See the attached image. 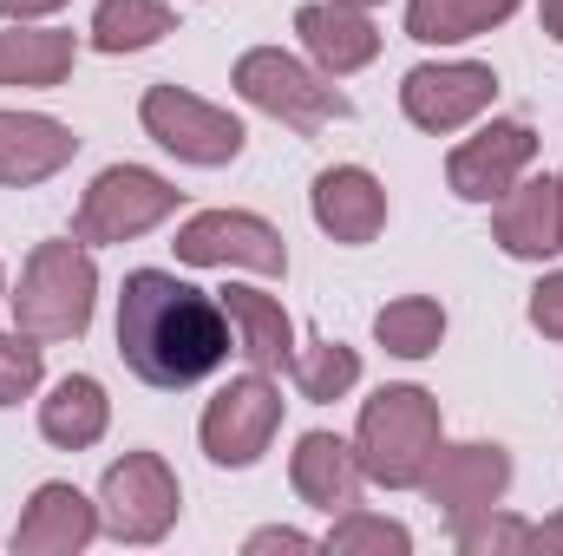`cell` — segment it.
<instances>
[{
	"label": "cell",
	"instance_id": "1",
	"mask_svg": "<svg viewBox=\"0 0 563 556\" xmlns=\"http://www.w3.org/2000/svg\"><path fill=\"white\" fill-rule=\"evenodd\" d=\"M119 360L157 393H184L230 360V314L170 269H132L119 294Z\"/></svg>",
	"mask_w": 563,
	"mask_h": 556
},
{
	"label": "cell",
	"instance_id": "2",
	"mask_svg": "<svg viewBox=\"0 0 563 556\" xmlns=\"http://www.w3.org/2000/svg\"><path fill=\"white\" fill-rule=\"evenodd\" d=\"M13 301V327L33 334L40 347L53 341H79L92 327V308H99V263L79 236H53L26 256L20 288L7 294Z\"/></svg>",
	"mask_w": 563,
	"mask_h": 556
},
{
	"label": "cell",
	"instance_id": "3",
	"mask_svg": "<svg viewBox=\"0 0 563 556\" xmlns=\"http://www.w3.org/2000/svg\"><path fill=\"white\" fill-rule=\"evenodd\" d=\"M439 445H445V419L426 387H380L361 407L354 452H361L367 485H380V491H420Z\"/></svg>",
	"mask_w": 563,
	"mask_h": 556
},
{
	"label": "cell",
	"instance_id": "4",
	"mask_svg": "<svg viewBox=\"0 0 563 556\" xmlns=\"http://www.w3.org/2000/svg\"><path fill=\"white\" fill-rule=\"evenodd\" d=\"M230 86H236V99L243 105H256V112H269L276 125L288 132H321V125H341L354 105H347V92L321 73V66H301L295 53H282V46H250L243 59H236V73H230Z\"/></svg>",
	"mask_w": 563,
	"mask_h": 556
},
{
	"label": "cell",
	"instance_id": "5",
	"mask_svg": "<svg viewBox=\"0 0 563 556\" xmlns=\"http://www.w3.org/2000/svg\"><path fill=\"white\" fill-rule=\"evenodd\" d=\"M177 203H184V190H177L170 177H157V170H144V164H112V170H99V177L86 184V197H79V210H73V236H79L86 249L139 243L157 223L177 216Z\"/></svg>",
	"mask_w": 563,
	"mask_h": 556
},
{
	"label": "cell",
	"instance_id": "6",
	"mask_svg": "<svg viewBox=\"0 0 563 556\" xmlns=\"http://www.w3.org/2000/svg\"><path fill=\"white\" fill-rule=\"evenodd\" d=\"M139 125L151 144H164L177 164H197V170H223L250 144L236 112H223V105H210V99H197L184 86H151L139 105Z\"/></svg>",
	"mask_w": 563,
	"mask_h": 556
},
{
	"label": "cell",
	"instance_id": "7",
	"mask_svg": "<svg viewBox=\"0 0 563 556\" xmlns=\"http://www.w3.org/2000/svg\"><path fill=\"white\" fill-rule=\"evenodd\" d=\"M282 387L263 374V367H250V374H236L210 407L197 419V438H203V458L210 465H223V471H250V465H263V452L276 445L282 432Z\"/></svg>",
	"mask_w": 563,
	"mask_h": 556
},
{
	"label": "cell",
	"instance_id": "8",
	"mask_svg": "<svg viewBox=\"0 0 563 556\" xmlns=\"http://www.w3.org/2000/svg\"><path fill=\"white\" fill-rule=\"evenodd\" d=\"M184 518V491H177V471L157 458V452H125L106 485H99V524L106 537L119 544H164Z\"/></svg>",
	"mask_w": 563,
	"mask_h": 556
},
{
	"label": "cell",
	"instance_id": "9",
	"mask_svg": "<svg viewBox=\"0 0 563 556\" xmlns=\"http://www.w3.org/2000/svg\"><path fill=\"white\" fill-rule=\"evenodd\" d=\"M177 263L190 269H250V276H288V243L256 210H197L177 230Z\"/></svg>",
	"mask_w": 563,
	"mask_h": 556
},
{
	"label": "cell",
	"instance_id": "10",
	"mask_svg": "<svg viewBox=\"0 0 563 556\" xmlns=\"http://www.w3.org/2000/svg\"><path fill=\"white\" fill-rule=\"evenodd\" d=\"M492 99H498V73L478 59H426L400 79V112L432 138L478 125L492 112Z\"/></svg>",
	"mask_w": 563,
	"mask_h": 556
},
{
	"label": "cell",
	"instance_id": "11",
	"mask_svg": "<svg viewBox=\"0 0 563 556\" xmlns=\"http://www.w3.org/2000/svg\"><path fill=\"white\" fill-rule=\"evenodd\" d=\"M426 504L445 518V524H465L478 511H492L505 491H511V452L492 445V438H465V445H439L432 465L420 478Z\"/></svg>",
	"mask_w": 563,
	"mask_h": 556
},
{
	"label": "cell",
	"instance_id": "12",
	"mask_svg": "<svg viewBox=\"0 0 563 556\" xmlns=\"http://www.w3.org/2000/svg\"><path fill=\"white\" fill-rule=\"evenodd\" d=\"M531 164H538V132H531L525 119H492V125H478L472 138L452 144L445 184H452V197H465V203H498Z\"/></svg>",
	"mask_w": 563,
	"mask_h": 556
},
{
	"label": "cell",
	"instance_id": "13",
	"mask_svg": "<svg viewBox=\"0 0 563 556\" xmlns=\"http://www.w3.org/2000/svg\"><path fill=\"white\" fill-rule=\"evenodd\" d=\"M308 210H314L321 236H334L347 249H367L387 230V184L367 164H328L308 190Z\"/></svg>",
	"mask_w": 563,
	"mask_h": 556
},
{
	"label": "cell",
	"instance_id": "14",
	"mask_svg": "<svg viewBox=\"0 0 563 556\" xmlns=\"http://www.w3.org/2000/svg\"><path fill=\"white\" fill-rule=\"evenodd\" d=\"M288 485L301 504H314L321 518H341L361 504L367 491V471H361V452L334 432H301L295 452H288Z\"/></svg>",
	"mask_w": 563,
	"mask_h": 556
},
{
	"label": "cell",
	"instance_id": "15",
	"mask_svg": "<svg viewBox=\"0 0 563 556\" xmlns=\"http://www.w3.org/2000/svg\"><path fill=\"white\" fill-rule=\"evenodd\" d=\"M99 531H106V524H99V504H92L79 485L53 478V485H40V491L26 498V518H20V531H13V551L20 556H73V551H86Z\"/></svg>",
	"mask_w": 563,
	"mask_h": 556
},
{
	"label": "cell",
	"instance_id": "16",
	"mask_svg": "<svg viewBox=\"0 0 563 556\" xmlns=\"http://www.w3.org/2000/svg\"><path fill=\"white\" fill-rule=\"evenodd\" d=\"M295 33L308 46V59L328 73V79H347L361 66L380 59V26L367 20V7H341V0H308L295 13Z\"/></svg>",
	"mask_w": 563,
	"mask_h": 556
},
{
	"label": "cell",
	"instance_id": "17",
	"mask_svg": "<svg viewBox=\"0 0 563 556\" xmlns=\"http://www.w3.org/2000/svg\"><path fill=\"white\" fill-rule=\"evenodd\" d=\"M79 157V132L46 112H0V190H26L59 177Z\"/></svg>",
	"mask_w": 563,
	"mask_h": 556
},
{
	"label": "cell",
	"instance_id": "18",
	"mask_svg": "<svg viewBox=\"0 0 563 556\" xmlns=\"http://www.w3.org/2000/svg\"><path fill=\"white\" fill-rule=\"evenodd\" d=\"M492 236H498V249L518 256V263L558 256L563 249V236H558V177H531V170H525V177L498 197Z\"/></svg>",
	"mask_w": 563,
	"mask_h": 556
},
{
	"label": "cell",
	"instance_id": "19",
	"mask_svg": "<svg viewBox=\"0 0 563 556\" xmlns=\"http://www.w3.org/2000/svg\"><path fill=\"white\" fill-rule=\"evenodd\" d=\"M79 66V40L66 26H40V20H13L0 26V92L20 86V92H53L66 86Z\"/></svg>",
	"mask_w": 563,
	"mask_h": 556
},
{
	"label": "cell",
	"instance_id": "20",
	"mask_svg": "<svg viewBox=\"0 0 563 556\" xmlns=\"http://www.w3.org/2000/svg\"><path fill=\"white\" fill-rule=\"evenodd\" d=\"M217 301L230 314V334H236L243 360L263 367V374H288V360H295V321H288V308H282L276 294H263V288H223Z\"/></svg>",
	"mask_w": 563,
	"mask_h": 556
},
{
	"label": "cell",
	"instance_id": "21",
	"mask_svg": "<svg viewBox=\"0 0 563 556\" xmlns=\"http://www.w3.org/2000/svg\"><path fill=\"white\" fill-rule=\"evenodd\" d=\"M106 425H112V400H106V387H99L92 374H66V380H53V393L40 400V438L59 445V452L99 445Z\"/></svg>",
	"mask_w": 563,
	"mask_h": 556
},
{
	"label": "cell",
	"instance_id": "22",
	"mask_svg": "<svg viewBox=\"0 0 563 556\" xmlns=\"http://www.w3.org/2000/svg\"><path fill=\"white\" fill-rule=\"evenodd\" d=\"M525 0H407V33L420 46H459L492 26H505Z\"/></svg>",
	"mask_w": 563,
	"mask_h": 556
},
{
	"label": "cell",
	"instance_id": "23",
	"mask_svg": "<svg viewBox=\"0 0 563 556\" xmlns=\"http://www.w3.org/2000/svg\"><path fill=\"white\" fill-rule=\"evenodd\" d=\"M164 33H177V7H164V0H99L92 26H86V40L99 53H112V59L157 46Z\"/></svg>",
	"mask_w": 563,
	"mask_h": 556
},
{
	"label": "cell",
	"instance_id": "24",
	"mask_svg": "<svg viewBox=\"0 0 563 556\" xmlns=\"http://www.w3.org/2000/svg\"><path fill=\"white\" fill-rule=\"evenodd\" d=\"M288 380H295V393H301L308 407H334V400H347V393L361 387V354L341 347V341L308 334V341H295Z\"/></svg>",
	"mask_w": 563,
	"mask_h": 556
},
{
	"label": "cell",
	"instance_id": "25",
	"mask_svg": "<svg viewBox=\"0 0 563 556\" xmlns=\"http://www.w3.org/2000/svg\"><path fill=\"white\" fill-rule=\"evenodd\" d=\"M374 341L394 354V360H432L439 341H445V308L432 294H400L374 314Z\"/></svg>",
	"mask_w": 563,
	"mask_h": 556
},
{
	"label": "cell",
	"instance_id": "26",
	"mask_svg": "<svg viewBox=\"0 0 563 556\" xmlns=\"http://www.w3.org/2000/svg\"><path fill=\"white\" fill-rule=\"evenodd\" d=\"M321 551L334 556H407L413 551V531L407 524H394V518H380V511H341L334 518V531L321 537Z\"/></svg>",
	"mask_w": 563,
	"mask_h": 556
},
{
	"label": "cell",
	"instance_id": "27",
	"mask_svg": "<svg viewBox=\"0 0 563 556\" xmlns=\"http://www.w3.org/2000/svg\"><path fill=\"white\" fill-rule=\"evenodd\" d=\"M452 544H459L465 556L538 551V524H525V518H505V511L492 504V511H478V518H465V524H452Z\"/></svg>",
	"mask_w": 563,
	"mask_h": 556
},
{
	"label": "cell",
	"instance_id": "28",
	"mask_svg": "<svg viewBox=\"0 0 563 556\" xmlns=\"http://www.w3.org/2000/svg\"><path fill=\"white\" fill-rule=\"evenodd\" d=\"M40 380H46V360H40V341L33 334H0V413L7 407H20V400H33L40 393Z\"/></svg>",
	"mask_w": 563,
	"mask_h": 556
},
{
	"label": "cell",
	"instance_id": "29",
	"mask_svg": "<svg viewBox=\"0 0 563 556\" xmlns=\"http://www.w3.org/2000/svg\"><path fill=\"white\" fill-rule=\"evenodd\" d=\"M531 327L544 341H563V276H544L531 288Z\"/></svg>",
	"mask_w": 563,
	"mask_h": 556
},
{
	"label": "cell",
	"instance_id": "30",
	"mask_svg": "<svg viewBox=\"0 0 563 556\" xmlns=\"http://www.w3.org/2000/svg\"><path fill=\"white\" fill-rule=\"evenodd\" d=\"M269 551H314L308 531H288V524H269V531H250L243 537V556H269Z\"/></svg>",
	"mask_w": 563,
	"mask_h": 556
},
{
	"label": "cell",
	"instance_id": "31",
	"mask_svg": "<svg viewBox=\"0 0 563 556\" xmlns=\"http://www.w3.org/2000/svg\"><path fill=\"white\" fill-rule=\"evenodd\" d=\"M66 0H0V20H46V13H59Z\"/></svg>",
	"mask_w": 563,
	"mask_h": 556
},
{
	"label": "cell",
	"instance_id": "32",
	"mask_svg": "<svg viewBox=\"0 0 563 556\" xmlns=\"http://www.w3.org/2000/svg\"><path fill=\"white\" fill-rule=\"evenodd\" d=\"M538 20H544V33L563 46V0H544V7H538Z\"/></svg>",
	"mask_w": 563,
	"mask_h": 556
},
{
	"label": "cell",
	"instance_id": "33",
	"mask_svg": "<svg viewBox=\"0 0 563 556\" xmlns=\"http://www.w3.org/2000/svg\"><path fill=\"white\" fill-rule=\"evenodd\" d=\"M538 551H563V511L551 524H538Z\"/></svg>",
	"mask_w": 563,
	"mask_h": 556
},
{
	"label": "cell",
	"instance_id": "34",
	"mask_svg": "<svg viewBox=\"0 0 563 556\" xmlns=\"http://www.w3.org/2000/svg\"><path fill=\"white\" fill-rule=\"evenodd\" d=\"M558 236H563V170H558Z\"/></svg>",
	"mask_w": 563,
	"mask_h": 556
},
{
	"label": "cell",
	"instance_id": "35",
	"mask_svg": "<svg viewBox=\"0 0 563 556\" xmlns=\"http://www.w3.org/2000/svg\"><path fill=\"white\" fill-rule=\"evenodd\" d=\"M341 7H380V0H341Z\"/></svg>",
	"mask_w": 563,
	"mask_h": 556
},
{
	"label": "cell",
	"instance_id": "36",
	"mask_svg": "<svg viewBox=\"0 0 563 556\" xmlns=\"http://www.w3.org/2000/svg\"><path fill=\"white\" fill-rule=\"evenodd\" d=\"M0 301H7V269H0Z\"/></svg>",
	"mask_w": 563,
	"mask_h": 556
}]
</instances>
